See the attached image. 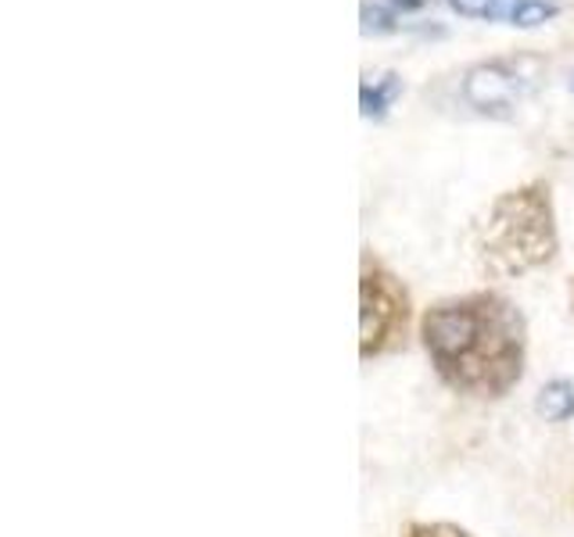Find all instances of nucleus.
I'll return each mask as SVG.
<instances>
[{
	"label": "nucleus",
	"mask_w": 574,
	"mask_h": 537,
	"mask_svg": "<svg viewBox=\"0 0 574 537\" xmlns=\"http://www.w3.org/2000/svg\"><path fill=\"white\" fill-rule=\"evenodd\" d=\"M410 290L373 255H362L359 269V355L362 362L399 351L410 333Z\"/></svg>",
	"instance_id": "7ed1b4c3"
},
{
	"label": "nucleus",
	"mask_w": 574,
	"mask_h": 537,
	"mask_svg": "<svg viewBox=\"0 0 574 537\" xmlns=\"http://www.w3.org/2000/svg\"><path fill=\"white\" fill-rule=\"evenodd\" d=\"M539 412L546 416L550 423H564L574 416V383L567 380H553L542 388L539 394Z\"/></svg>",
	"instance_id": "423d86ee"
},
{
	"label": "nucleus",
	"mask_w": 574,
	"mask_h": 537,
	"mask_svg": "<svg viewBox=\"0 0 574 537\" xmlns=\"http://www.w3.org/2000/svg\"><path fill=\"white\" fill-rule=\"evenodd\" d=\"M420 341L438 380L474 402H500L524 376L527 319L495 290L434 301L420 319Z\"/></svg>",
	"instance_id": "f257e3e1"
},
{
	"label": "nucleus",
	"mask_w": 574,
	"mask_h": 537,
	"mask_svg": "<svg viewBox=\"0 0 574 537\" xmlns=\"http://www.w3.org/2000/svg\"><path fill=\"white\" fill-rule=\"evenodd\" d=\"M571 86H574V83H571Z\"/></svg>",
	"instance_id": "ddd939ff"
},
{
	"label": "nucleus",
	"mask_w": 574,
	"mask_h": 537,
	"mask_svg": "<svg viewBox=\"0 0 574 537\" xmlns=\"http://www.w3.org/2000/svg\"><path fill=\"white\" fill-rule=\"evenodd\" d=\"M402 537H474L471 530H463L457 524H406Z\"/></svg>",
	"instance_id": "1a4fd4ad"
},
{
	"label": "nucleus",
	"mask_w": 574,
	"mask_h": 537,
	"mask_svg": "<svg viewBox=\"0 0 574 537\" xmlns=\"http://www.w3.org/2000/svg\"><path fill=\"white\" fill-rule=\"evenodd\" d=\"M463 97H467V104L485 115L510 112L521 97L517 65H510V61H485V65H474L463 80Z\"/></svg>",
	"instance_id": "20e7f679"
},
{
	"label": "nucleus",
	"mask_w": 574,
	"mask_h": 537,
	"mask_svg": "<svg viewBox=\"0 0 574 537\" xmlns=\"http://www.w3.org/2000/svg\"><path fill=\"white\" fill-rule=\"evenodd\" d=\"M500 0H449V8L463 14V19H492Z\"/></svg>",
	"instance_id": "9d476101"
},
{
	"label": "nucleus",
	"mask_w": 574,
	"mask_h": 537,
	"mask_svg": "<svg viewBox=\"0 0 574 537\" xmlns=\"http://www.w3.org/2000/svg\"><path fill=\"white\" fill-rule=\"evenodd\" d=\"M362 33H396V14L385 11V8H377V4H362Z\"/></svg>",
	"instance_id": "6e6552de"
},
{
	"label": "nucleus",
	"mask_w": 574,
	"mask_h": 537,
	"mask_svg": "<svg viewBox=\"0 0 574 537\" xmlns=\"http://www.w3.org/2000/svg\"><path fill=\"white\" fill-rule=\"evenodd\" d=\"M385 4L391 8V11H420L428 4V0H385Z\"/></svg>",
	"instance_id": "9b49d317"
},
{
	"label": "nucleus",
	"mask_w": 574,
	"mask_h": 537,
	"mask_svg": "<svg viewBox=\"0 0 574 537\" xmlns=\"http://www.w3.org/2000/svg\"><path fill=\"white\" fill-rule=\"evenodd\" d=\"M399 97H402V80H399V72L377 75L373 83L367 80V83H362V90H359V104H362V115H367V118H381Z\"/></svg>",
	"instance_id": "39448f33"
},
{
	"label": "nucleus",
	"mask_w": 574,
	"mask_h": 537,
	"mask_svg": "<svg viewBox=\"0 0 574 537\" xmlns=\"http://www.w3.org/2000/svg\"><path fill=\"white\" fill-rule=\"evenodd\" d=\"M571 304H574V287H571Z\"/></svg>",
	"instance_id": "f8f14e48"
},
{
	"label": "nucleus",
	"mask_w": 574,
	"mask_h": 537,
	"mask_svg": "<svg viewBox=\"0 0 574 537\" xmlns=\"http://www.w3.org/2000/svg\"><path fill=\"white\" fill-rule=\"evenodd\" d=\"M550 19H556V4H550V0H513L510 22L517 29H539Z\"/></svg>",
	"instance_id": "0eeeda50"
},
{
	"label": "nucleus",
	"mask_w": 574,
	"mask_h": 537,
	"mask_svg": "<svg viewBox=\"0 0 574 537\" xmlns=\"http://www.w3.org/2000/svg\"><path fill=\"white\" fill-rule=\"evenodd\" d=\"M561 255L553 187L546 179L503 190L474 229V262L492 280H521Z\"/></svg>",
	"instance_id": "f03ea898"
}]
</instances>
